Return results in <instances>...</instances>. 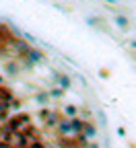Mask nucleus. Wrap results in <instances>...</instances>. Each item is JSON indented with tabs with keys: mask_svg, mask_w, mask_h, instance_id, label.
<instances>
[{
	"mask_svg": "<svg viewBox=\"0 0 136 148\" xmlns=\"http://www.w3.org/2000/svg\"><path fill=\"white\" fill-rule=\"evenodd\" d=\"M76 111H79V109H76L74 105H66L64 107V115L66 117H76Z\"/></svg>",
	"mask_w": 136,
	"mask_h": 148,
	"instance_id": "9",
	"label": "nucleus"
},
{
	"mask_svg": "<svg viewBox=\"0 0 136 148\" xmlns=\"http://www.w3.org/2000/svg\"><path fill=\"white\" fill-rule=\"evenodd\" d=\"M25 58H27V60H29L31 64H39V62L43 60V53H41V51H37V49H33V47H31V49H29V53L25 56Z\"/></svg>",
	"mask_w": 136,
	"mask_h": 148,
	"instance_id": "6",
	"label": "nucleus"
},
{
	"mask_svg": "<svg viewBox=\"0 0 136 148\" xmlns=\"http://www.w3.org/2000/svg\"><path fill=\"white\" fill-rule=\"evenodd\" d=\"M12 99H14L12 90H10L8 86H0V101H4V103H10Z\"/></svg>",
	"mask_w": 136,
	"mask_h": 148,
	"instance_id": "8",
	"label": "nucleus"
},
{
	"mask_svg": "<svg viewBox=\"0 0 136 148\" xmlns=\"http://www.w3.org/2000/svg\"><path fill=\"white\" fill-rule=\"evenodd\" d=\"M23 125H29V115L27 113H19V115L10 117L8 123L4 125V130L8 134H14V132H19V130H23Z\"/></svg>",
	"mask_w": 136,
	"mask_h": 148,
	"instance_id": "1",
	"label": "nucleus"
},
{
	"mask_svg": "<svg viewBox=\"0 0 136 148\" xmlns=\"http://www.w3.org/2000/svg\"><path fill=\"white\" fill-rule=\"evenodd\" d=\"M115 23H118L120 27H128V21H126L124 16H118V18H115Z\"/></svg>",
	"mask_w": 136,
	"mask_h": 148,
	"instance_id": "13",
	"label": "nucleus"
},
{
	"mask_svg": "<svg viewBox=\"0 0 136 148\" xmlns=\"http://www.w3.org/2000/svg\"><path fill=\"white\" fill-rule=\"evenodd\" d=\"M62 95H64V88H60V86H56V88L50 90V97H54V99H60Z\"/></svg>",
	"mask_w": 136,
	"mask_h": 148,
	"instance_id": "10",
	"label": "nucleus"
},
{
	"mask_svg": "<svg viewBox=\"0 0 136 148\" xmlns=\"http://www.w3.org/2000/svg\"><path fill=\"white\" fill-rule=\"evenodd\" d=\"M54 80L58 82V86L60 88H70V84H72V80H70V76L68 74H62V72H54Z\"/></svg>",
	"mask_w": 136,
	"mask_h": 148,
	"instance_id": "4",
	"label": "nucleus"
},
{
	"mask_svg": "<svg viewBox=\"0 0 136 148\" xmlns=\"http://www.w3.org/2000/svg\"><path fill=\"white\" fill-rule=\"evenodd\" d=\"M4 70H6L8 76H17V74L21 72V66H19L17 62H12V60H10V62H6V64H4Z\"/></svg>",
	"mask_w": 136,
	"mask_h": 148,
	"instance_id": "7",
	"label": "nucleus"
},
{
	"mask_svg": "<svg viewBox=\"0 0 136 148\" xmlns=\"http://www.w3.org/2000/svg\"><path fill=\"white\" fill-rule=\"evenodd\" d=\"M58 146H60V148H83V144L79 142V138H76V136H72V138H60V140H58Z\"/></svg>",
	"mask_w": 136,
	"mask_h": 148,
	"instance_id": "3",
	"label": "nucleus"
},
{
	"mask_svg": "<svg viewBox=\"0 0 136 148\" xmlns=\"http://www.w3.org/2000/svg\"><path fill=\"white\" fill-rule=\"evenodd\" d=\"M35 99L39 101V103H48V99H50V92H37V95H35Z\"/></svg>",
	"mask_w": 136,
	"mask_h": 148,
	"instance_id": "11",
	"label": "nucleus"
},
{
	"mask_svg": "<svg viewBox=\"0 0 136 148\" xmlns=\"http://www.w3.org/2000/svg\"><path fill=\"white\" fill-rule=\"evenodd\" d=\"M56 130H58V134L64 136V138H72V136H74L70 117H68V119H60V121H58V125H56Z\"/></svg>",
	"mask_w": 136,
	"mask_h": 148,
	"instance_id": "2",
	"label": "nucleus"
},
{
	"mask_svg": "<svg viewBox=\"0 0 136 148\" xmlns=\"http://www.w3.org/2000/svg\"><path fill=\"white\" fill-rule=\"evenodd\" d=\"M27 148H46V144L39 142V140H31V142L27 144Z\"/></svg>",
	"mask_w": 136,
	"mask_h": 148,
	"instance_id": "12",
	"label": "nucleus"
},
{
	"mask_svg": "<svg viewBox=\"0 0 136 148\" xmlns=\"http://www.w3.org/2000/svg\"><path fill=\"white\" fill-rule=\"evenodd\" d=\"M83 136H85L87 140H93V138L97 136V127H95V123H91V121H85V123H83Z\"/></svg>",
	"mask_w": 136,
	"mask_h": 148,
	"instance_id": "5",
	"label": "nucleus"
}]
</instances>
